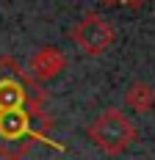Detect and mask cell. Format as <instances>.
I'll list each match as a JSON object with an SVG mask.
<instances>
[{
  "mask_svg": "<svg viewBox=\"0 0 155 160\" xmlns=\"http://www.w3.org/2000/svg\"><path fill=\"white\" fill-rule=\"evenodd\" d=\"M89 138L94 146L105 155H122L127 146L136 141V124L130 122V116L119 108L103 111L89 127Z\"/></svg>",
  "mask_w": 155,
  "mask_h": 160,
  "instance_id": "6da1fadb",
  "label": "cell"
},
{
  "mask_svg": "<svg viewBox=\"0 0 155 160\" xmlns=\"http://www.w3.org/2000/svg\"><path fill=\"white\" fill-rule=\"evenodd\" d=\"M39 99V91L14 61H0V111L36 108Z\"/></svg>",
  "mask_w": 155,
  "mask_h": 160,
  "instance_id": "7a4b0ae2",
  "label": "cell"
},
{
  "mask_svg": "<svg viewBox=\"0 0 155 160\" xmlns=\"http://www.w3.org/2000/svg\"><path fill=\"white\" fill-rule=\"evenodd\" d=\"M114 39H116L114 25L108 19H103L100 14H86L72 28V42L89 55H103L114 44Z\"/></svg>",
  "mask_w": 155,
  "mask_h": 160,
  "instance_id": "3957f363",
  "label": "cell"
},
{
  "mask_svg": "<svg viewBox=\"0 0 155 160\" xmlns=\"http://www.w3.org/2000/svg\"><path fill=\"white\" fill-rule=\"evenodd\" d=\"M67 69V55L58 47H42L31 58V75L33 80H53Z\"/></svg>",
  "mask_w": 155,
  "mask_h": 160,
  "instance_id": "277c9868",
  "label": "cell"
},
{
  "mask_svg": "<svg viewBox=\"0 0 155 160\" xmlns=\"http://www.w3.org/2000/svg\"><path fill=\"white\" fill-rule=\"evenodd\" d=\"M125 105L130 108V111L136 113H150L155 108V88L150 83H133V86H127V91H125Z\"/></svg>",
  "mask_w": 155,
  "mask_h": 160,
  "instance_id": "5b68a950",
  "label": "cell"
},
{
  "mask_svg": "<svg viewBox=\"0 0 155 160\" xmlns=\"http://www.w3.org/2000/svg\"><path fill=\"white\" fill-rule=\"evenodd\" d=\"M122 3H127V6H133V8H141L147 0H122Z\"/></svg>",
  "mask_w": 155,
  "mask_h": 160,
  "instance_id": "8992f818",
  "label": "cell"
}]
</instances>
